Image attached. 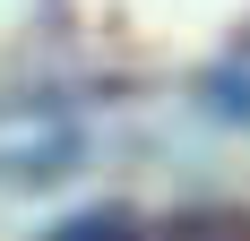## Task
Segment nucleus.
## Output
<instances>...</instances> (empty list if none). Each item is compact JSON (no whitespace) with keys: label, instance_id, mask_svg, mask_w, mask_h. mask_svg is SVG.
Wrapping results in <instances>:
<instances>
[{"label":"nucleus","instance_id":"f257e3e1","mask_svg":"<svg viewBox=\"0 0 250 241\" xmlns=\"http://www.w3.org/2000/svg\"><path fill=\"white\" fill-rule=\"evenodd\" d=\"M190 95H199V112H207V120H225V129H250V35H242L233 52H216V60H207Z\"/></svg>","mask_w":250,"mask_h":241},{"label":"nucleus","instance_id":"f03ea898","mask_svg":"<svg viewBox=\"0 0 250 241\" xmlns=\"http://www.w3.org/2000/svg\"><path fill=\"white\" fill-rule=\"evenodd\" d=\"M43 241H147V224L129 216V207H78V216L52 224Z\"/></svg>","mask_w":250,"mask_h":241},{"label":"nucleus","instance_id":"7ed1b4c3","mask_svg":"<svg viewBox=\"0 0 250 241\" xmlns=\"http://www.w3.org/2000/svg\"><path fill=\"white\" fill-rule=\"evenodd\" d=\"M155 241H250V216L242 207H181Z\"/></svg>","mask_w":250,"mask_h":241}]
</instances>
